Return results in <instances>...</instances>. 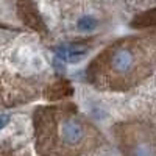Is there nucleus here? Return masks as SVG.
Wrapping results in <instances>:
<instances>
[{"mask_svg": "<svg viewBox=\"0 0 156 156\" xmlns=\"http://www.w3.org/2000/svg\"><path fill=\"white\" fill-rule=\"evenodd\" d=\"M34 126L42 156H75L87 147L89 126L69 108L36 111Z\"/></svg>", "mask_w": 156, "mask_h": 156, "instance_id": "nucleus-1", "label": "nucleus"}, {"mask_svg": "<svg viewBox=\"0 0 156 156\" xmlns=\"http://www.w3.org/2000/svg\"><path fill=\"white\" fill-rule=\"evenodd\" d=\"M151 55H156V39H131L109 47L98 59L90 64L89 78L94 83L105 78L111 83L133 81L151 64Z\"/></svg>", "mask_w": 156, "mask_h": 156, "instance_id": "nucleus-2", "label": "nucleus"}, {"mask_svg": "<svg viewBox=\"0 0 156 156\" xmlns=\"http://www.w3.org/2000/svg\"><path fill=\"white\" fill-rule=\"evenodd\" d=\"M117 134L125 156H156V136L144 125H123Z\"/></svg>", "mask_w": 156, "mask_h": 156, "instance_id": "nucleus-3", "label": "nucleus"}, {"mask_svg": "<svg viewBox=\"0 0 156 156\" xmlns=\"http://www.w3.org/2000/svg\"><path fill=\"white\" fill-rule=\"evenodd\" d=\"M19 14H20L25 25H28L34 31L45 34L47 27H45L44 20L41 19V16H39V12H37V9L33 5L31 0H19Z\"/></svg>", "mask_w": 156, "mask_h": 156, "instance_id": "nucleus-4", "label": "nucleus"}, {"mask_svg": "<svg viewBox=\"0 0 156 156\" xmlns=\"http://www.w3.org/2000/svg\"><path fill=\"white\" fill-rule=\"evenodd\" d=\"M90 47L86 45V44H72V45H67V56H66V61L70 62V64H78L80 61H83L87 53H89Z\"/></svg>", "mask_w": 156, "mask_h": 156, "instance_id": "nucleus-5", "label": "nucleus"}, {"mask_svg": "<svg viewBox=\"0 0 156 156\" xmlns=\"http://www.w3.org/2000/svg\"><path fill=\"white\" fill-rule=\"evenodd\" d=\"M131 27L133 28H137V30H142V28H156V9H150V11H145L142 14L136 16L131 22Z\"/></svg>", "mask_w": 156, "mask_h": 156, "instance_id": "nucleus-6", "label": "nucleus"}, {"mask_svg": "<svg viewBox=\"0 0 156 156\" xmlns=\"http://www.w3.org/2000/svg\"><path fill=\"white\" fill-rule=\"evenodd\" d=\"M72 92H73V89L67 81H58L56 84H53L48 89L47 97L50 100H58V98H62L66 95H72Z\"/></svg>", "mask_w": 156, "mask_h": 156, "instance_id": "nucleus-7", "label": "nucleus"}, {"mask_svg": "<svg viewBox=\"0 0 156 156\" xmlns=\"http://www.w3.org/2000/svg\"><path fill=\"white\" fill-rule=\"evenodd\" d=\"M76 27L80 31H92L97 28V19L94 16H81L76 20Z\"/></svg>", "mask_w": 156, "mask_h": 156, "instance_id": "nucleus-8", "label": "nucleus"}, {"mask_svg": "<svg viewBox=\"0 0 156 156\" xmlns=\"http://www.w3.org/2000/svg\"><path fill=\"white\" fill-rule=\"evenodd\" d=\"M9 122V115L8 114H0V129H3Z\"/></svg>", "mask_w": 156, "mask_h": 156, "instance_id": "nucleus-9", "label": "nucleus"}]
</instances>
